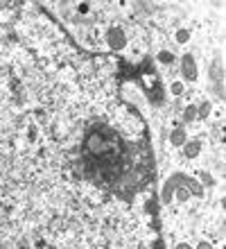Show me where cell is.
<instances>
[{
    "instance_id": "obj_10",
    "label": "cell",
    "mask_w": 226,
    "mask_h": 249,
    "mask_svg": "<svg viewBox=\"0 0 226 249\" xmlns=\"http://www.w3.org/2000/svg\"><path fill=\"white\" fill-rule=\"evenodd\" d=\"M172 93H174V95H181V93H183V84H181V82H174V84H172Z\"/></svg>"
},
{
    "instance_id": "obj_9",
    "label": "cell",
    "mask_w": 226,
    "mask_h": 249,
    "mask_svg": "<svg viewBox=\"0 0 226 249\" xmlns=\"http://www.w3.org/2000/svg\"><path fill=\"white\" fill-rule=\"evenodd\" d=\"M188 39H190V34H188L186 32V30H181V32L179 34H176V41H179V43H186V41Z\"/></svg>"
},
{
    "instance_id": "obj_7",
    "label": "cell",
    "mask_w": 226,
    "mask_h": 249,
    "mask_svg": "<svg viewBox=\"0 0 226 249\" xmlns=\"http://www.w3.org/2000/svg\"><path fill=\"white\" fill-rule=\"evenodd\" d=\"M174 190H176V193H174V195H176V202H186L188 197H190V190L181 184V181H179V186H176Z\"/></svg>"
},
{
    "instance_id": "obj_11",
    "label": "cell",
    "mask_w": 226,
    "mask_h": 249,
    "mask_svg": "<svg viewBox=\"0 0 226 249\" xmlns=\"http://www.w3.org/2000/svg\"><path fill=\"white\" fill-rule=\"evenodd\" d=\"M158 59H161L163 64H170V61H172V54H170V53H161V54H158Z\"/></svg>"
},
{
    "instance_id": "obj_14",
    "label": "cell",
    "mask_w": 226,
    "mask_h": 249,
    "mask_svg": "<svg viewBox=\"0 0 226 249\" xmlns=\"http://www.w3.org/2000/svg\"><path fill=\"white\" fill-rule=\"evenodd\" d=\"M176 249H190V245H183V243H181V245H176Z\"/></svg>"
},
{
    "instance_id": "obj_3",
    "label": "cell",
    "mask_w": 226,
    "mask_h": 249,
    "mask_svg": "<svg viewBox=\"0 0 226 249\" xmlns=\"http://www.w3.org/2000/svg\"><path fill=\"white\" fill-rule=\"evenodd\" d=\"M106 39H109V46L113 48V50H122V48H124V34H122V30H111Z\"/></svg>"
},
{
    "instance_id": "obj_13",
    "label": "cell",
    "mask_w": 226,
    "mask_h": 249,
    "mask_svg": "<svg viewBox=\"0 0 226 249\" xmlns=\"http://www.w3.org/2000/svg\"><path fill=\"white\" fill-rule=\"evenodd\" d=\"M197 249H213V245H208V243H199V245H197Z\"/></svg>"
},
{
    "instance_id": "obj_8",
    "label": "cell",
    "mask_w": 226,
    "mask_h": 249,
    "mask_svg": "<svg viewBox=\"0 0 226 249\" xmlns=\"http://www.w3.org/2000/svg\"><path fill=\"white\" fill-rule=\"evenodd\" d=\"M183 118H186V123H192V120L197 118V107H194V105L188 107L186 113H183Z\"/></svg>"
},
{
    "instance_id": "obj_12",
    "label": "cell",
    "mask_w": 226,
    "mask_h": 249,
    "mask_svg": "<svg viewBox=\"0 0 226 249\" xmlns=\"http://www.w3.org/2000/svg\"><path fill=\"white\" fill-rule=\"evenodd\" d=\"M208 111H210V107H208V105H204V107H201V109H199V116H201V118H204V116H208Z\"/></svg>"
},
{
    "instance_id": "obj_6",
    "label": "cell",
    "mask_w": 226,
    "mask_h": 249,
    "mask_svg": "<svg viewBox=\"0 0 226 249\" xmlns=\"http://www.w3.org/2000/svg\"><path fill=\"white\" fill-rule=\"evenodd\" d=\"M170 143H172V145H183V143H186V131L181 129V127H179V129H174L172 134H170Z\"/></svg>"
},
{
    "instance_id": "obj_1",
    "label": "cell",
    "mask_w": 226,
    "mask_h": 249,
    "mask_svg": "<svg viewBox=\"0 0 226 249\" xmlns=\"http://www.w3.org/2000/svg\"><path fill=\"white\" fill-rule=\"evenodd\" d=\"M106 150H109V141H106V136H104V131L95 129L86 136V152H88L93 159L102 157Z\"/></svg>"
},
{
    "instance_id": "obj_5",
    "label": "cell",
    "mask_w": 226,
    "mask_h": 249,
    "mask_svg": "<svg viewBox=\"0 0 226 249\" xmlns=\"http://www.w3.org/2000/svg\"><path fill=\"white\" fill-rule=\"evenodd\" d=\"M183 145H186V157L188 159H194L197 154H199V150H201L199 141H190V143H183Z\"/></svg>"
},
{
    "instance_id": "obj_4",
    "label": "cell",
    "mask_w": 226,
    "mask_h": 249,
    "mask_svg": "<svg viewBox=\"0 0 226 249\" xmlns=\"http://www.w3.org/2000/svg\"><path fill=\"white\" fill-rule=\"evenodd\" d=\"M179 181H181V175H174V177L165 184V188H163V202H170V199L174 197V188L179 186Z\"/></svg>"
},
{
    "instance_id": "obj_2",
    "label": "cell",
    "mask_w": 226,
    "mask_h": 249,
    "mask_svg": "<svg viewBox=\"0 0 226 249\" xmlns=\"http://www.w3.org/2000/svg\"><path fill=\"white\" fill-rule=\"evenodd\" d=\"M181 72L186 79H197V61H194L192 54H186L181 59Z\"/></svg>"
}]
</instances>
